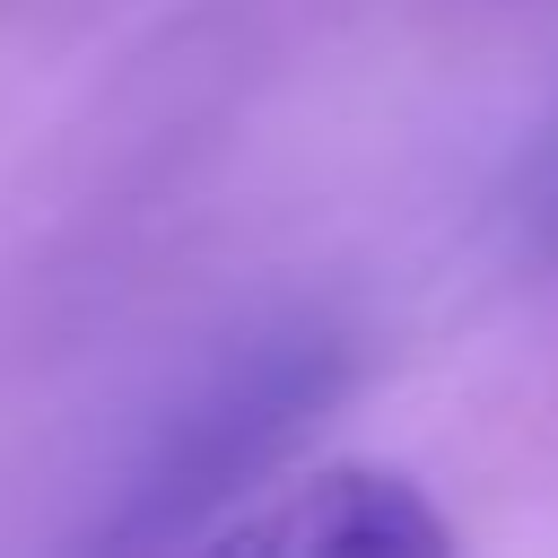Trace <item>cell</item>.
Returning a JSON list of instances; mask_svg holds the SVG:
<instances>
[{
    "mask_svg": "<svg viewBox=\"0 0 558 558\" xmlns=\"http://www.w3.org/2000/svg\"><path fill=\"white\" fill-rule=\"evenodd\" d=\"M340 375H349V340L314 314L253 323L244 340H227L140 427V445L113 480V506L96 514V541H113V549L201 541L218 523V506L262 488L270 462L305 436V418L331 410Z\"/></svg>",
    "mask_w": 558,
    "mask_h": 558,
    "instance_id": "obj_1",
    "label": "cell"
},
{
    "mask_svg": "<svg viewBox=\"0 0 558 558\" xmlns=\"http://www.w3.org/2000/svg\"><path fill=\"white\" fill-rule=\"evenodd\" d=\"M201 541L209 549H270V558H436V549H453V523L401 471L331 462V471L288 480L262 506L209 523Z\"/></svg>",
    "mask_w": 558,
    "mask_h": 558,
    "instance_id": "obj_2",
    "label": "cell"
},
{
    "mask_svg": "<svg viewBox=\"0 0 558 558\" xmlns=\"http://www.w3.org/2000/svg\"><path fill=\"white\" fill-rule=\"evenodd\" d=\"M541 235L558 244V166H549V183H541Z\"/></svg>",
    "mask_w": 558,
    "mask_h": 558,
    "instance_id": "obj_3",
    "label": "cell"
}]
</instances>
